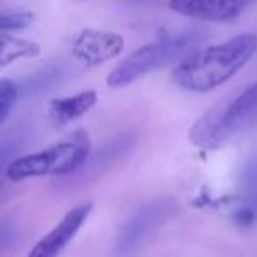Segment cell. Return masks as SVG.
I'll return each instance as SVG.
<instances>
[{
  "mask_svg": "<svg viewBox=\"0 0 257 257\" xmlns=\"http://www.w3.org/2000/svg\"><path fill=\"white\" fill-rule=\"evenodd\" d=\"M257 53V34L241 32L220 44L196 50L175 65L171 79L182 90L206 93L232 79Z\"/></svg>",
  "mask_w": 257,
  "mask_h": 257,
  "instance_id": "6da1fadb",
  "label": "cell"
},
{
  "mask_svg": "<svg viewBox=\"0 0 257 257\" xmlns=\"http://www.w3.org/2000/svg\"><path fill=\"white\" fill-rule=\"evenodd\" d=\"M257 127V81L232 90L210 106L189 131V143L199 150L224 148Z\"/></svg>",
  "mask_w": 257,
  "mask_h": 257,
  "instance_id": "7a4b0ae2",
  "label": "cell"
},
{
  "mask_svg": "<svg viewBox=\"0 0 257 257\" xmlns=\"http://www.w3.org/2000/svg\"><path fill=\"white\" fill-rule=\"evenodd\" d=\"M92 150L90 134L85 128H76L65 140L11 161L6 168V176L11 182H23L41 176L72 175L86 164Z\"/></svg>",
  "mask_w": 257,
  "mask_h": 257,
  "instance_id": "3957f363",
  "label": "cell"
},
{
  "mask_svg": "<svg viewBox=\"0 0 257 257\" xmlns=\"http://www.w3.org/2000/svg\"><path fill=\"white\" fill-rule=\"evenodd\" d=\"M201 41H203V32L187 30L178 36L145 44L125 57L118 65H114L113 71L107 74L106 85L109 88H123L143 76L161 71L168 65L180 64L183 58L197 50Z\"/></svg>",
  "mask_w": 257,
  "mask_h": 257,
  "instance_id": "277c9868",
  "label": "cell"
},
{
  "mask_svg": "<svg viewBox=\"0 0 257 257\" xmlns=\"http://www.w3.org/2000/svg\"><path fill=\"white\" fill-rule=\"evenodd\" d=\"M175 211V201L161 197L141 206L121 225L114 243L116 257H133Z\"/></svg>",
  "mask_w": 257,
  "mask_h": 257,
  "instance_id": "5b68a950",
  "label": "cell"
},
{
  "mask_svg": "<svg viewBox=\"0 0 257 257\" xmlns=\"http://www.w3.org/2000/svg\"><path fill=\"white\" fill-rule=\"evenodd\" d=\"M125 50V37L113 30L83 29L76 34L71 53L85 67H97L116 58Z\"/></svg>",
  "mask_w": 257,
  "mask_h": 257,
  "instance_id": "8992f818",
  "label": "cell"
},
{
  "mask_svg": "<svg viewBox=\"0 0 257 257\" xmlns=\"http://www.w3.org/2000/svg\"><path fill=\"white\" fill-rule=\"evenodd\" d=\"M92 210V203H81L78 206L71 208L60 218V222L32 246L27 257H58L67 248L69 243L76 238L83 224L88 220Z\"/></svg>",
  "mask_w": 257,
  "mask_h": 257,
  "instance_id": "52a82bcc",
  "label": "cell"
},
{
  "mask_svg": "<svg viewBox=\"0 0 257 257\" xmlns=\"http://www.w3.org/2000/svg\"><path fill=\"white\" fill-rule=\"evenodd\" d=\"M257 0H169V9L180 16L210 23L238 20Z\"/></svg>",
  "mask_w": 257,
  "mask_h": 257,
  "instance_id": "ba28073f",
  "label": "cell"
},
{
  "mask_svg": "<svg viewBox=\"0 0 257 257\" xmlns=\"http://www.w3.org/2000/svg\"><path fill=\"white\" fill-rule=\"evenodd\" d=\"M97 92L95 90H83L74 95H65L51 99L48 104L46 116L57 127H64L71 121L81 118L97 104Z\"/></svg>",
  "mask_w": 257,
  "mask_h": 257,
  "instance_id": "9c48e42d",
  "label": "cell"
},
{
  "mask_svg": "<svg viewBox=\"0 0 257 257\" xmlns=\"http://www.w3.org/2000/svg\"><path fill=\"white\" fill-rule=\"evenodd\" d=\"M41 55V46L34 41L0 34V69L9 67L20 60H29Z\"/></svg>",
  "mask_w": 257,
  "mask_h": 257,
  "instance_id": "30bf717a",
  "label": "cell"
},
{
  "mask_svg": "<svg viewBox=\"0 0 257 257\" xmlns=\"http://www.w3.org/2000/svg\"><path fill=\"white\" fill-rule=\"evenodd\" d=\"M241 196L245 201V206L257 215V155L246 162L239 178Z\"/></svg>",
  "mask_w": 257,
  "mask_h": 257,
  "instance_id": "8fae6325",
  "label": "cell"
},
{
  "mask_svg": "<svg viewBox=\"0 0 257 257\" xmlns=\"http://www.w3.org/2000/svg\"><path fill=\"white\" fill-rule=\"evenodd\" d=\"M18 102V86L8 78H0V125L13 113Z\"/></svg>",
  "mask_w": 257,
  "mask_h": 257,
  "instance_id": "7c38bea8",
  "label": "cell"
},
{
  "mask_svg": "<svg viewBox=\"0 0 257 257\" xmlns=\"http://www.w3.org/2000/svg\"><path fill=\"white\" fill-rule=\"evenodd\" d=\"M34 20H36L34 13L27 11L0 13V34H8L11 30H23L32 25Z\"/></svg>",
  "mask_w": 257,
  "mask_h": 257,
  "instance_id": "4fadbf2b",
  "label": "cell"
},
{
  "mask_svg": "<svg viewBox=\"0 0 257 257\" xmlns=\"http://www.w3.org/2000/svg\"><path fill=\"white\" fill-rule=\"evenodd\" d=\"M2 164H4V152H0V168H2Z\"/></svg>",
  "mask_w": 257,
  "mask_h": 257,
  "instance_id": "5bb4252c",
  "label": "cell"
}]
</instances>
